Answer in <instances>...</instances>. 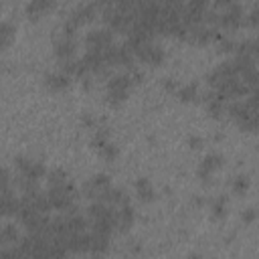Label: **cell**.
Masks as SVG:
<instances>
[{"label": "cell", "mask_w": 259, "mask_h": 259, "mask_svg": "<svg viewBox=\"0 0 259 259\" xmlns=\"http://www.w3.org/2000/svg\"><path fill=\"white\" fill-rule=\"evenodd\" d=\"M136 57L148 65H158L164 61V49L160 45H154V43H144L136 49Z\"/></svg>", "instance_id": "5"}, {"label": "cell", "mask_w": 259, "mask_h": 259, "mask_svg": "<svg viewBox=\"0 0 259 259\" xmlns=\"http://www.w3.org/2000/svg\"><path fill=\"white\" fill-rule=\"evenodd\" d=\"M225 205H227V199H225V197H219V199H215V201L211 203V211H213V217L221 219V217L225 215Z\"/></svg>", "instance_id": "21"}, {"label": "cell", "mask_w": 259, "mask_h": 259, "mask_svg": "<svg viewBox=\"0 0 259 259\" xmlns=\"http://www.w3.org/2000/svg\"><path fill=\"white\" fill-rule=\"evenodd\" d=\"M251 53H253V57H259V37L251 41Z\"/></svg>", "instance_id": "27"}, {"label": "cell", "mask_w": 259, "mask_h": 259, "mask_svg": "<svg viewBox=\"0 0 259 259\" xmlns=\"http://www.w3.org/2000/svg\"><path fill=\"white\" fill-rule=\"evenodd\" d=\"M221 47H223V51H233L237 45L231 41V39H223V43H221Z\"/></svg>", "instance_id": "25"}, {"label": "cell", "mask_w": 259, "mask_h": 259, "mask_svg": "<svg viewBox=\"0 0 259 259\" xmlns=\"http://www.w3.org/2000/svg\"><path fill=\"white\" fill-rule=\"evenodd\" d=\"M223 164V156L221 154H217V152H211V154H207L205 156V160L201 162V166H199V170H197V174H199V178H203V180H207L219 166Z\"/></svg>", "instance_id": "8"}, {"label": "cell", "mask_w": 259, "mask_h": 259, "mask_svg": "<svg viewBox=\"0 0 259 259\" xmlns=\"http://www.w3.org/2000/svg\"><path fill=\"white\" fill-rule=\"evenodd\" d=\"M245 18H247V24H251V26H259V4H255V6L251 8V12H249Z\"/></svg>", "instance_id": "23"}, {"label": "cell", "mask_w": 259, "mask_h": 259, "mask_svg": "<svg viewBox=\"0 0 259 259\" xmlns=\"http://www.w3.org/2000/svg\"><path fill=\"white\" fill-rule=\"evenodd\" d=\"M67 184V172L61 170V168H55L49 172V188L53 186H65Z\"/></svg>", "instance_id": "17"}, {"label": "cell", "mask_w": 259, "mask_h": 259, "mask_svg": "<svg viewBox=\"0 0 259 259\" xmlns=\"http://www.w3.org/2000/svg\"><path fill=\"white\" fill-rule=\"evenodd\" d=\"M47 199L53 209L57 211H69L73 209V199H75V188L67 182L65 186H53L47 190Z\"/></svg>", "instance_id": "1"}, {"label": "cell", "mask_w": 259, "mask_h": 259, "mask_svg": "<svg viewBox=\"0 0 259 259\" xmlns=\"http://www.w3.org/2000/svg\"><path fill=\"white\" fill-rule=\"evenodd\" d=\"M45 85L53 91H61L69 85V75L63 73V71H57V73H47L45 75Z\"/></svg>", "instance_id": "9"}, {"label": "cell", "mask_w": 259, "mask_h": 259, "mask_svg": "<svg viewBox=\"0 0 259 259\" xmlns=\"http://www.w3.org/2000/svg\"><path fill=\"white\" fill-rule=\"evenodd\" d=\"M247 188H249V178H247L245 174H239V176L233 178V190H235L237 194H243Z\"/></svg>", "instance_id": "20"}, {"label": "cell", "mask_w": 259, "mask_h": 259, "mask_svg": "<svg viewBox=\"0 0 259 259\" xmlns=\"http://www.w3.org/2000/svg\"><path fill=\"white\" fill-rule=\"evenodd\" d=\"M128 93H130V91H122V89H108V104L118 106V104L126 102Z\"/></svg>", "instance_id": "19"}, {"label": "cell", "mask_w": 259, "mask_h": 259, "mask_svg": "<svg viewBox=\"0 0 259 259\" xmlns=\"http://www.w3.org/2000/svg\"><path fill=\"white\" fill-rule=\"evenodd\" d=\"M110 247V237L106 235H97V233H91V249L89 253L93 255H104Z\"/></svg>", "instance_id": "13"}, {"label": "cell", "mask_w": 259, "mask_h": 259, "mask_svg": "<svg viewBox=\"0 0 259 259\" xmlns=\"http://www.w3.org/2000/svg\"><path fill=\"white\" fill-rule=\"evenodd\" d=\"M176 97L180 102H194L199 97V87L194 83H186V85L176 89Z\"/></svg>", "instance_id": "15"}, {"label": "cell", "mask_w": 259, "mask_h": 259, "mask_svg": "<svg viewBox=\"0 0 259 259\" xmlns=\"http://www.w3.org/2000/svg\"><path fill=\"white\" fill-rule=\"evenodd\" d=\"M188 144H190V148H201L203 140H201L199 136H190V138H188Z\"/></svg>", "instance_id": "26"}, {"label": "cell", "mask_w": 259, "mask_h": 259, "mask_svg": "<svg viewBox=\"0 0 259 259\" xmlns=\"http://www.w3.org/2000/svg\"><path fill=\"white\" fill-rule=\"evenodd\" d=\"M12 35H14V26H12L8 20L0 22V45H2V49H6V47L10 45Z\"/></svg>", "instance_id": "16"}, {"label": "cell", "mask_w": 259, "mask_h": 259, "mask_svg": "<svg viewBox=\"0 0 259 259\" xmlns=\"http://www.w3.org/2000/svg\"><path fill=\"white\" fill-rule=\"evenodd\" d=\"M87 51H106L108 47L114 45V30L112 28H93L85 37Z\"/></svg>", "instance_id": "3"}, {"label": "cell", "mask_w": 259, "mask_h": 259, "mask_svg": "<svg viewBox=\"0 0 259 259\" xmlns=\"http://www.w3.org/2000/svg\"><path fill=\"white\" fill-rule=\"evenodd\" d=\"M53 6H55L53 0H30V2L26 4V12H28L30 18H37L39 14L47 12V10L53 8Z\"/></svg>", "instance_id": "11"}, {"label": "cell", "mask_w": 259, "mask_h": 259, "mask_svg": "<svg viewBox=\"0 0 259 259\" xmlns=\"http://www.w3.org/2000/svg\"><path fill=\"white\" fill-rule=\"evenodd\" d=\"M100 156H102L104 160H114V158L118 156V146H116V144H112V142H108V144L100 150Z\"/></svg>", "instance_id": "22"}, {"label": "cell", "mask_w": 259, "mask_h": 259, "mask_svg": "<svg viewBox=\"0 0 259 259\" xmlns=\"http://www.w3.org/2000/svg\"><path fill=\"white\" fill-rule=\"evenodd\" d=\"M83 124H85V126H93V124H95V120H93L89 114H83Z\"/></svg>", "instance_id": "28"}, {"label": "cell", "mask_w": 259, "mask_h": 259, "mask_svg": "<svg viewBox=\"0 0 259 259\" xmlns=\"http://www.w3.org/2000/svg\"><path fill=\"white\" fill-rule=\"evenodd\" d=\"M136 192H138V197H140L142 201H152V199H154V186H152V182H150L148 178H144V176H140V178L136 180Z\"/></svg>", "instance_id": "14"}, {"label": "cell", "mask_w": 259, "mask_h": 259, "mask_svg": "<svg viewBox=\"0 0 259 259\" xmlns=\"http://www.w3.org/2000/svg\"><path fill=\"white\" fill-rule=\"evenodd\" d=\"M213 8H223L219 12V24L225 28H237L243 20V8L237 2H217Z\"/></svg>", "instance_id": "2"}, {"label": "cell", "mask_w": 259, "mask_h": 259, "mask_svg": "<svg viewBox=\"0 0 259 259\" xmlns=\"http://www.w3.org/2000/svg\"><path fill=\"white\" fill-rule=\"evenodd\" d=\"M134 77L132 73H120V75H114L110 81H108V89H122V91H130L134 85Z\"/></svg>", "instance_id": "10"}, {"label": "cell", "mask_w": 259, "mask_h": 259, "mask_svg": "<svg viewBox=\"0 0 259 259\" xmlns=\"http://www.w3.org/2000/svg\"><path fill=\"white\" fill-rule=\"evenodd\" d=\"M255 217H257V211H255V209H245V211L241 213L243 223H253V221H255Z\"/></svg>", "instance_id": "24"}, {"label": "cell", "mask_w": 259, "mask_h": 259, "mask_svg": "<svg viewBox=\"0 0 259 259\" xmlns=\"http://www.w3.org/2000/svg\"><path fill=\"white\" fill-rule=\"evenodd\" d=\"M100 8H102V4H95V2H83V4H77V6L71 10V14H69L67 18L73 20V22L79 26V24L91 20V18L97 14V10H100Z\"/></svg>", "instance_id": "7"}, {"label": "cell", "mask_w": 259, "mask_h": 259, "mask_svg": "<svg viewBox=\"0 0 259 259\" xmlns=\"http://www.w3.org/2000/svg\"><path fill=\"white\" fill-rule=\"evenodd\" d=\"M14 162H16V168H18V172H20L22 178L39 182V178H43L47 174V168H45L43 162L30 160V158H24V156H16Z\"/></svg>", "instance_id": "4"}, {"label": "cell", "mask_w": 259, "mask_h": 259, "mask_svg": "<svg viewBox=\"0 0 259 259\" xmlns=\"http://www.w3.org/2000/svg\"><path fill=\"white\" fill-rule=\"evenodd\" d=\"M118 217H120L118 229H120V231H126L128 227H132V223H134V209L130 207V205L118 207Z\"/></svg>", "instance_id": "12"}, {"label": "cell", "mask_w": 259, "mask_h": 259, "mask_svg": "<svg viewBox=\"0 0 259 259\" xmlns=\"http://www.w3.org/2000/svg\"><path fill=\"white\" fill-rule=\"evenodd\" d=\"M75 47H77L75 39L59 35V37L55 39V55H57L59 63H65V61H71V59L75 57Z\"/></svg>", "instance_id": "6"}, {"label": "cell", "mask_w": 259, "mask_h": 259, "mask_svg": "<svg viewBox=\"0 0 259 259\" xmlns=\"http://www.w3.org/2000/svg\"><path fill=\"white\" fill-rule=\"evenodd\" d=\"M0 239H2V243H16L22 237L16 233V229H14L12 225H4L2 227V233H0Z\"/></svg>", "instance_id": "18"}]
</instances>
